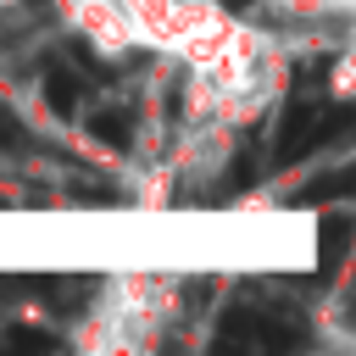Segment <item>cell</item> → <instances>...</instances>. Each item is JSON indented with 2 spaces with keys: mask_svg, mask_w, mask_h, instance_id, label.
<instances>
[{
  "mask_svg": "<svg viewBox=\"0 0 356 356\" xmlns=\"http://www.w3.org/2000/svg\"><path fill=\"white\" fill-rule=\"evenodd\" d=\"M178 312V278L167 273H145V267H128V273H111L89 323L78 328V345L83 350H128V345H150L161 334V323Z\"/></svg>",
  "mask_w": 356,
  "mask_h": 356,
  "instance_id": "obj_1",
  "label": "cell"
},
{
  "mask_svg": "<svg viewBox=\"0 0 356 356\" xmlns=\"http://www.w3.org/2000/svg\"><path fill=\"white\" fill-rule=\"evenodd\" d=\"M11 6H22V0H0V11H11Z\"/></svg>",
  "mask_w": 356,
  "mask_h": 356,
  "instance_id": "obj_2",
  "label": "cell"
}]
</instances>
